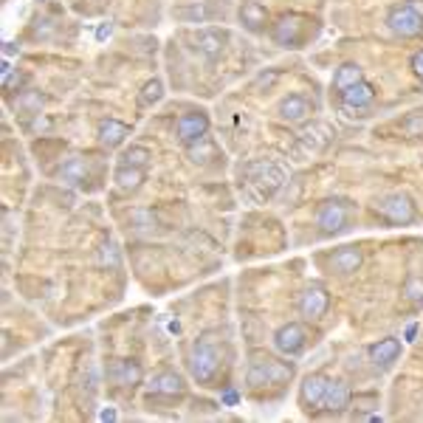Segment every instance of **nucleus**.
Segmentation results:
<instances>
[{
	"label": "nucleus",
	"instance_id": "nucleus-3",
	"mask_svg": "<svg viewBox=\"0 0 423 423\" xmlns=\"http://www.w3.org/2000/svg\"><path fill=\"white\" fill-rule=\"evenodd\" d=\"M189 373L198 384H212L220 373V350L209 336L198 339L189 353Z\"/></svg>",
	"mask_w": 423,
	"mask_h": 423
},
{
	"label": "nucleus",
	"instance_id": "nucleus-30",
	"mask_svg": "<svg viewBox=\"0 0 423 423\" xmlns=\"http://www.w3.org/2000/svg\"><path fill=\"white\" fill-rule=\"evenodd\" d=\"M404 296L412 302V305H423V277H409L404 285Z\"/></svg>",
	"mask_w": 423,
	"mask_h": 423
},
{
	"label": "nucleus",
	"instance_id": "nucleus-25",
	"mask_svg": "<svg viewBox=\"0 0 423 423\" xmlns=\"http://www.w3.org/2000/svg\"><path fill=\"white\" fill-rule=\"evenodd\" d=\"M189 158L195 164H209V158H215V144H212L206 136L195 144H189Z\"/></svg>",
	"mask_w": 423,
	"mask_h": 423
},
{
	"label": "nucleus",
	"instance_id": "nucleus-29",
	"mask_svg": "<svg viewBox=\"0 0 423 423\" xmlns=\"http://www.w3.org/2000/svg\"><path fill=\"white\" fill-rule=\"evenodd\" d=\"M17 107L25 110V113H40V107H43V96L37 94V90H25V94L17 96Z\"/></svg>",
	"mask_w": 423,
	"mask_h": 423
},
{
	"label": "nucleus",
	"instance_id": "nucleus-10",
	"mask_svg": "<svg viewBox=\"0 0 423 423\" xmlns=\"http://www.w3.org/2000/svg\"><path fill=\"white\" fill-rule=\"evenodd\" d=\"M327 305H330V296H327V288L319 285V282H311L299 296V316L308 319V322H316L327 313Z\"/></svg>",
	"mask_w": 423,
	"mask_h": 423
},
{
	"label": "nucleus",
	"instance_id": "nucleus-32",
	"mask_svg": "<svg viewBox=\"0 0 423 423\" xmlns=\"http://www.w3.org/2000/svg\"><path fill=\"white\" fill-rule=\"evenodd\" d=\"M178 17H203V9H200V6H192V9H178Z\"/></svg>",
	"mask_w": 423,
	"mask_h": 423
},
{
	"label": "nucleus",
	"instance_id": "nucleus-21",
	"mask_svg": "<svg viewBox=\"0 0 423 423\" xmlns=\"http://www.w3.org/2000/svg\"><path fill=\"white\" fill-rule=\"evenodd\" d=\"M130 136V127L125 122H118V118H105V122L99 125V141L105 147H118L125 144V138Z\"/></svg>",
	"mask_w": 423,
	"mask_h": 423
},
{
	"label": "nucleus",
	"instance_id": "nucleus-18",
	"mask_svg": "<svg viewBox=\"0 0 423 423\" xmlns=\"http://www.w3.org/2000/svg\"><path fill=\"white\" fill-rule=\"evenodd\" d=\"M373 99H375V87H373L367 79H361V82L350 85V87L344 90V94H342V105L350 107V110L367 107V105H373Z\"/></svg>",
	"mask_w": 423,
	"mask_h": 423
},
{
	"label": "nucleus",
	"instance_id": "nucleus-17",
	"mask_svg": "<svg viewBox=\"0 0 423 423\" xmlns=\"http://www.w3.org/2000/svg\"><path fill=\"white\" fill-rule=\"evenodd\" d=\"M277 113H280L282 122L296 125V122H305V118L313 113V105H311L305 96H302V94H291V96H285V99L280 102Z\"/></svg>",
	"mask_w": 423,
	"mask_h": 423
},
{
	"label": "nucleus",
	"instance_id": "nucleus-16",
	"mask_svg": "<svg viewBox=\"0 0 423 423\" xmlns=\"http://www.w3.org/2000/svg\"><path fill=\"white\" fill-rule=\"evenodd\" d=\"M350 404H353V389H350V384H347V381H330V384H327V392H324L322 409H327L330 415H339V412H344Z\"/></svg>",
	"mask_w": 423,
	"mask_h": 423
},
{
	"label": "nucleus",
	"instance_id": "nucleus-28",
	"mask_svg": "<svg viewBox=\"0 0 423 423\" xmlns=\"http://www.w3.org/2000/svg\"><path fill=\"white\" fill-rule=\"evenodd\" d=\"M141 378H144V370H141L138 361H133V358L122 361V384L136 386V384H141Z\"/></svg>",
	"mask_w": 423,
	"mask_h": 423
},
{
	"label": "nucleus",
	"instance_id": "nucleus-23",
	"mask_svg": "<svg viewBox=\"0 0 423 423\" xmlns=\"http://www.w3.org/2000/svg\"><path fill=\"white\" fill-rule=\"evenodd\" d=\"M149 158H153V153H149L147 147H141V144H133L130 149H125L122 153V164H127V167H149Z\"/></svg>",
	"mask_w": 423,
	"mask_h": 423
},
{
	"label": "nucleus",
	"instance_id": "nucleus-31",
	"mask_svg": "<svg viewBox=\"0 0 423 423\" xmlns=\"http://www.w3.org/2000/svg\"><path fill=\"white\" fill-rule=\"evenodd\" d=\"M412 71H415L417 79H423V48L412 54Z\"/></svg>",
	"mask_w": 423,
	"mask_h": 423
},
{
	"label": "nucleus",
	"instance_id": "nucleus-6",
	"mask_svg": "<svg viewBox=\"0 0 423 423\" xmlns=\"http://www.w3.org/2000/svg\"><path fill=\"white\" fill-rule=\"evenodd\" d=\"M375 212H378V215L386 223H392V226H406V223H412L417 218V209H415L412 198L409 195H401V192L386 195L384 200H378L375 203Z\"/></svg>",
	"mask_w": 423,
	"mask_h": 423
},
{
	"label": "nucleus",
	"instance_id": "nucleus-26",
	"mask_svg": "<svg viewBox=\"0 0 423 423\" xmlns=\"http://www.w3.org/2000/svg\"><path fill=\"white\" fill-rule=\"evenodd\" d=\"M59 175H63L65 180H71V184H82V180L87 178L85 161H82V158H71L68 164H63V169H59Z\"/></svg>",
	"mask_w": 423,
	"mask_h": 423
},
{
	"label": "nucleus",
	"instance_id": "nucleus-33",
	"mask_svg": "<svg viewBox=\"0 0 423 423\" xmlns=\"http://www.w3.org/2000/svg\"><path fill=\"white\" fill-rule=\"evenodd\" d=\"M110 34H113V25H110V23H102V25L96 28V40H107Z\"/></svg>",
	"mask_w": 423,
	"mask_h": 423
},
{
	"label": "nucleus",
	"instance_id": "nucleus-20",
	"mask_svg": "<svg viewBox=\"0 0 423 423\" xmlns=\"http://www.w3.org/2000/svg\"><path fill=\"white\" fill-rule=\"evenodd\" d=\"M144 178H147V169L144 167H127V164H118L116 167V187L122 189V192H136L141 184H144Z\"/></svg>",
	"mask_w": 423,
	"mask_h": 423
},
{
	"label": "nucleus",
	"instance_id": "nucleus-1",
	"mask_svg": "<svg viewBox=\"0 0 423 423\" xmlns=\"http://www.w3.org/2000/svg\"><path fill=\"white\" fill-rule=\"evenodd\" d=\"M240 180H243V189L254 200H268L277 189H282L285 169L274 161H249L240 172Z\"/></svg>",
	"mask_w": 423,
	"mask_h": 423
},
{
	"label": "nucleus",
	"instance_id": "nucleus-7",
	"mask_svg": "<svg viewBox=\"0 0 423 423\" xmlns=\"http://www.w3.org/2000/svg\"><path fill=\"white\" fill-rule=\"evenodd\" d=\"M386 25H389V32L398 37H420L423 34V17L417 12H412L406 3L389 9Z\"/></svg>",
	"mask_w": 423,
	"mask_h": 423
},
{
	"label": "nucleus",
	"instance_id": "nucleus-35",
	"mask_svg": "<svg viewBox=\"0 0 423 423\" xmlns=\"http://www.w3.org/2000/svg\"><path fill=\"white\" fill-rule=\"evenodd\" d=\"M99 417H102V420H116V412H113V409H105Z\"/></svg>",
	"mask_w": 423,
	"mask_h": 423
},
{
	"label": "nucleus",
	"instance_id": "nucleus-9",
	"mask_svg": "<svg viewBox=\"0 0 423 423\" xmlns=\"http://www.w3.org/2000/svg\"><path fill=\"white\" fill-rule=\"evenodd\" d=\"M274 347H277V353H282L288 358H296L302 350L308 347V330H305V324H299V322L282 324L274 333Z\"/></svg>",
	"mask_w": 423,
	"mask_h": 423
},
{
	"label": "nucleus",
	"instance_id": "nucleus-24",
	"mask_svg": "<svg viewBox=\"0 0 423 423\" xmlns=\"http://www.w3.org/2000/svg\"><path fill=\"white\" fill-rule=\"evenodd\" d=\"M161 96H164V82H161V79H149V82L141 87L138 102H141L144 107H153L156 102H161Z\"/></svg>",
	"mask_w": 423,
	"mask_h": 423
},
{
	"label": "nucleus",
	"instance_id": "nucleus-13",
	"mask_svg": "<svg viewBox=\"0 0 423 423\" xmlns=\"http://www.w3.org/2000/svg\"><path fill=\"white\" fill-rule=\"evenodd\" d=\"M187 392V381L175 370H161L153 384H149V395H161V398H180Z\"/></svg>",
	"mask_w": 423,
	"mask_h": 423
},
{
	"label": "nucleus",
	"instance_id": "nucleus-8",
	"mask_svg": "<svg viewBox=\"0 0 423 423\" xmlns=\"http://www.w3.org/2000/svg\"><path fill=\"white\" fill-rule=\"evenodd\" d=\"M330 378L324 373H311L302 378L299 384V406L302 412H319L324 404V392H327Z\"/></svg>",
	"mask_w": 423,
	"mask_h": 423
},
{
	"label": "nucleus",
	"instance_id": "nucleus-4",
	"mask_svg": "<svg viewBox=\"0 0 423 423\" xmlns=\"http://www.w3.org/2000/svg\"><path fill=\"white\" fill-rule=\"evenodd\" d=\"M353 212H355V206L347 198H327L316 212V226L324 237H333L350 226Z\"/></svg>",
	"mask_w": 423,
	"mask_h": 423
},
{
	"label": "nucleus",
	"instance_id": "nucleus-22",
	"mask_svg": "<svg viewBox=\"0 0 423 423\" xmlns=\"http://www.w3.org/2000/svg\"><path fill=\"white\" fill-rule=\"evenodd\" d=\"M361 79H364V71H361L355 63H344V65L336 68V74H333V90L342 96L350 85H355V82H361Z\"/></svg>",
	"mask_w": 423,
	"mask_h": 423
},
{
	"label": "nucleus",
	"instance_id": "nucleus-12",
	"mask_svg": "<svg viewBox=\"0 0 423 423\" xmlns=\"http://www.w3.org/2000/svg\"><path fill=\"white\" fill-rule=\"evenodd\" d=\"M209 133V116L200 113V110H192V113H184L178 118V125H175V136L180 144H195L200 141L203 136Z\"/></svg>",
	"mask_w": 423,
	"mask_h": 423
},
{
	"label": "nucleus",
	"instance_id": "nucleus-14",
	"mask_svg": "<svg viewBox=\"0 0 423 423\" xmlns=\"http://www.w3.org/2000/svg\"><path fill=\"white\" fill-rule=\"evenodd\" d=\"M367 355H370V361H373L378 370H389L398 361V355H401V339H395V336L378 339L375 344H370Z\"/></svg>",
	"mask_w": 423,
	"mask_h": 423
},
{
	"label": "nucleus",
	"instance_id": "nucleus-5",
	"mask_svg": "<svg viewBox=\"0 0 423 423\" xmlns=\"http://www.w3.org/2000/svg\"><path fill=\"white\" fill-rule=\"evenodd\" d=\"M311 23L313 20L288 12V14H282L274 25H271V37H274V43L282 45V48H302V43L308 40Z\"/></svg>",
	"mask_w": 423,
	"mask_h": 423
},
{
	"label": "nucleus",
	"instance_id": "nucleus-19",
	"mask_svg": "<svg viewBox=\"0 0 423 423\" xmlns=\"http://www.w3.org/2000/svg\"><path fill=\"white\" fill-rule=\"evenodd\" d=\"M240 23H243L249 32H262L268 23V9L260 0H246V3L240 6Z\"/></svg>",
	"mask_w": 423,
	"mask_h": 423
},
{
	"label": "nucleus",
	"instance_id": "nucleus-11",
	"mask_svg": "<svg viewBox=\"0 0 423 423\" xmlns=\"http://www.w3.org/2000/svg\"><path fill=\"white\" fill-rule=\"evenodd\" d=\"M226 43H229L226 28H203V32H198V37H195V51L206 59V63H215V59L223 56Z\"/></svg>",
	"mask_w": 423,
	"mask_h": 423
},
{
	"label": "nucleus",
	"instance_id": "nucleus-27",
	"mask_svg": "<svg viewBox=\"0 0 423 423\" xmlns=\"http://www.w3.org/2000/svg\"><path fill=\"white\" fill-rule=\"evenodd\" d=\"M401 133L409 136V138H417L423 136V110H412L404 122H401Z\"/></svg>",
	"mask_w": 423,
	"mask_h": 423
},
{
	"label": "nucleus",
	"instance_id": "nucleus-15",
	"mask_svg": "<svg viewBox=\"0 0 423 423\" xmlns=\"http://www.w3.org/2000/svg\"><path fill=\"white\" fill-rule=\"evenodd\" d=\"M361 262H364V254H361L358 246H342L330 254V268H333L339 277L355 274V271L361 268Z\"/></svg>",
	"mask_w": 423,
	"mask_h": 423
},
{
	"label": "nucleus",
	"instance_id": "nucleus-2",
	"mask_svg": "<svg viewBox=\"0 0 423 423\" xmlns=\"http://www.w3.org/2000/svg\"><path fill=\"white\" fill-rule=\"evenodd\" d=\"M293 373H296L293 361H280L274 355H251L246 384H249V389L260 392V389H268V386L288 384L293 378Z\"/></svg>",
	"mask_w": 423,
	"mask_h": 423
},
{
	"label": "nucleus",
	"instance_id": "nucleus-34",
	"mask_svg": "<svg viewBox=\"0 0 423 423\" xmlns=\"http://www.w3.org/2000/svg\"><path fill=\"white\" fill-rule=\"evenodd\" d=\"M406 6H409L412 12H417V14L423 17V0H406Z\"/></svg>",
	"mask_w": 423,
	"mask_h": 423
}]
</instances>
